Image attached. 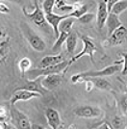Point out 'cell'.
Segmentation results:
<instances>
[{"label": "cell", "instance_id": "cell-19", "mask_svg": "<svg viewBox=\"0 0 127 129\" xmlns=\"http://www.w3.org/2000/svg\"><path fill=\"white\" fill-rule=\"evenodd\" d=\"M75 20H76V18H74V17H68V18L64 19L63 21H61V23L59 24V32L70 34Z\"/></svg>", "mask_w": 127, "mask_h": 129}, {"label": "cell", "instance_id": "cell-35", "mask_svg": "<svg viewBox=\"0 0 127 129\" xmlns=\"http://www.w3.org/2000/svg\"><path fill=\"white\" fill-rule=\"evenodd\" d=\"M32 129H46L44 128L42 125H39V124H32Z\"/></svg>", "mask_w": 127, "mask_h": 129}, {"label": "cell", "instance_id": "cell-31", "mask_svg": "<svg viewBox=\"0 0 127 129\" xmlns=\"http://www.w3.org/2000/svg\"><path fill=\"white\" fill-rule=\"evenodd\" d=\"M0 13L1 14H9L10 13V8L6 4L0 2Z\"/></svg>", "mask_w": 127, "mask_h": 129}, {"label": "cell", "instance_id": "cell-32", "mask_svg": "<svg viewBox=\"0 0 127 129\" xmlns=\"http://www.w3.org/2000/svg\"><path fill=\"white\" fill-rule=\"evenodd\" d=\"M85 84H86V91H90L94 88V87H93V84H92L90 80H88V79L85 80Z\"/></svg>", "mask_w": 127, "mask_h": 129}, {"label": "cell", "instance_id": "cell-26", "mask_svg": "<svg viewBox=\"0 0 127 129\" xmlns=\"http://www.w3.org/2000/svg\"><path fill=\"white\" fill-rule=\"evenodd\" d=\"M11 110L5 105H0V121H8L10 119Z\"/></svg>", "mask_w": 127, "mask_h": 129}, {"label": "cell", "instance_id": "cell-29", "mask_svg": "<svg viewBox=\"0 0 127 129\" xmlns=\"http://www.w3.org/2000/svg\"><path fill=\"white\" fill-rule=\"evenodd\" d=\"M122 125V121L121 119L119 118H115V119L113 120V122H112V127L113 129H120V126Z\"/></svg>", "mask_w": 127, "mask_h": 129}, {"label": "cell", "instance_id": "cell-13", "mask_svg": "<svg viewBox=\"0 0 127 129\" xmlns=\"http://www.w3.org/2000/svg\"><path fill=\"white\" fill-rule=\"evenodd\" d=\"M62 81H63V78L60 74L48 75L45 76V77H42V86L46 91H53L61 85Z\"/></svg>", "mask_w": 127, "mask_h": 129}, {"label": "cell", "instance_id": "cell-23", "mask_svg": "<svg viewBox=\"0 0 127 129\" xmlns=\"http://www.w3.org/2000/svg\"><path fill=\"white\" fill-rule=\"evenodd\" d=\"M55 8L61 12H65L67 13V15H69L70 13H72L75 9L74 5H68L66 1H56L55 4Z\"/></svg>", "mask_w": 127, "mask_h": 129}, {"label": "cell", "instance_id": "cell-7", "mask_svg": "<svg viewBox=\"0 0 127 129\" xmlns=\"http://www.w3.org/2000/svg\"><path fill=\"white\" fill-rule=\"evenodd\" d=\"M42 95L35 91H26V90H15L14 94L10 99L11 106H15L18 101H28L32 98L41 97Z\"/></svg>", "mask_w": 127, "mask_h": 129}, {"label": "cell", "instance_id": "cell-33", "mask_svg": "<svg viewBox=\"0 0 127 129\" xmlns=\"http://www.w3.org/2000/svg\"><path fill=\"white\" fill-rule=\"evenodd\" d=\"M121 105H122V109L124 112L127 111V95L122 98V101H121Z\"/></svg>", "mask_w": 127, "mask_h": 129}, {"label": "cell", "instance_id": "cell-22", "mask_svg": "<svg viewBox=\"0 0 127 129\" xmlns=\"http://www.w3.org/2000/svg\"><path fill=\"white\" fill-rule=\"evenodd\" d=\"M125 10H127V0H116L115 5L112 8L111 13L116 16H119Z\"/></svg>", "mask_w": 127, "mask_h": 129}, {"label": "cell", "instance_id": "cell-20", "mask_svg": "<svg viewBox=\"0 0 127 129\" xmlns=\"http://www.w3.org/2000/svg\"><path fill=\"white\" fill-rule=\"evenodd\" d=\"M75 6V9L72 13H70V16L71 17H74L76 19H78L79 17H81L82 16H84L85 14H87L88 12V9H89V6L87 4H76Z\"/></svg>", "mask_w": 127, "mask_h": 129}, {"label": "cell", "instance_id": "cell-27", "mask_svg": "<svg viewBox=\"0 0 127 129\" xmlns=\"http://www.w3.org/2000/svg\"><path fill=\"white\" fill-rule=\"evenodd\" d=\"M93 18H94V15L93 14H85L84 16H82L81 17L78 18V20H79L81 23H83V24H86V23H90L93 20Z\"/></svg>", "mask_w": 127, "mask_h": 129}, {"label": "cell", "instance_id": "cell-15", "mask_svg": "<svg viewBox=\"0 0 127 129\" xmlns=\"http://www.w3.org/2000/svg\"><path fill=\"white\" fill-rule=\"evenodd\" d=\"M64 61H65V59H64L62 54L49 55V56H45V57L42 58L38 68L39 69H45V68H48V67L56 66V64H60Z\"/></svg>", "mask_w": 127, "mask_h": 129}, {"label": "cell", "instance_id": "cell-6", "mask_svg": "<svg viewBox=\"0 0 127 129\" xmlns=\"http://www.w3.org/2000/svg\"><path fill=\"white\" fill-rule=\"evenodd\" d=\"M74 113L77 117L83 118H100L103 114V111L100 108L90 106V105H83L79 106L74 110Z\"/></svg>", "mask_w": 127, "mask_h": 129}, {"label": "cell", "instance_id": "cell-10", "mask_svg": "<svg viewBox=\"0 0 127 129\" xmlns=\"http://www.w3.org/2000/svg\"><path fill=\"white\" fill-rule=\"evenodd\" d=\"M68 17H71L70 14L69 15H58V14H54V13H51V14H46L45 15V18H46V22L50 26L52 27L53 31H54V35L56 39L59 37L60 35V32H59V24L61 23V21H63L64 19L68 18Z\"/></svg>", "mask_w": 127, "mask_h": 129}, {"label": "cell", "instance_id": "cell-5", "mask_svg": "<svg viewBox=\"0 0 127 129\" xmlns=\"http://www.w3.org/2000/svg\"><path fill=\"white\" fill-rule=\"evenodd\" d=\"M24 34L26 36V39L28 41L29 44L31 45V47L34 50H36L38 52H42L46 48V44L44 43V41L42 40L38 34L32 31L31 28L26 25L24 29Z\"/></svg>", "mask_w": 127, "mask_h": 129}, {"label": "cell", "instance_id": "cell-11", "mask_svg": "<svg viewBox=\"0 0 127 129\" xmlns=\"http://www.w3.org/2000/svg\"><path fill=\"white\" fill-rule=\"evenodd\" d=\"M42 77H39V78L34 79V80L27 79L24 83V85L18 87L16 90H26V91H35V92L40 93L41 95H43L47 91L45 89H43V87L42 86Z\"/></svg>", "mask_w": 127, "mask_h": 129}, {"label": "cell", "instance_id": "cell-3", "mask_svg": "<svg viewBox=\"0 0 127 129\" xmlns=\"http://www.w3.org/2000/svg\"><path fill=\"white\" fill-rule=\"evenodd\" d=\"M81 40H82V43H83V49L81 50V52L78 54H76L75 56H73L70 61H69V67L71 64L75 63L76 61H78L80 58L84 57V56H89L90 58V61L93 63V54L94 52L97 50L96 48V45L94 44V43L90 40V38L88 37H85V36H82L81 37Z\"/></svg>", "mask_w": 127, "mask_h": 129}, {"label": "cell", "instance_id": "cell-21", "mask_svg": "<svg viewBox=\"0 0 127 129\" xmlns=\"http://www.w3.org/2000/svg\"><path fill=\"white\" fill-rule=\"evenodd\" d=\"M31 68H32V62L28 57H23L18 62V70H19L22 76L25 75V73L31 70Z\"/></svg>", "mask_w": 127, "mask_h": 129}, {"label": "cell", "instance_id": "cell-18", "mask_svg": "<svg viewBox=\"0 0 127 129\" xmlns=\"http://www.w3.org/2000/svg\"><path fill=\"white\" fill-rule=\"evenodd\" d=\"M77 40H78V37H77V34L76 33L71 32L70 34H69V37L66 41V44H67V50H68V53L69 54H72L74 53L75 51V48H76V45H77Z\"/></svg>", "mask_w": 127, "mask_h": 129}, {"label": "cell", "instance_id": "cell-16", "mask_svg": "<svg viewBox=\"0 0 127 129\" xmlns=\"http://www.w3.org/2000/svg\"><path fill=\"white\" fill-rule=\"evenodd\" d=\"M105 25L107 26V28H108V35L111 36L115 30H116L118 27L122 26V23H121V21H120L118 16H116V15L110 13V14L108 15V18H107V20H106Z\"/></svg>", "mask_w": 127, "mask_h": 129}, {"label": "cell", "instance_id": "cell-4", "mask_svg": "<svg viewBox=\"0 0 127 129\" xmlns=\"http://www.w3.org/2000/svg\"><path fill=\"white\" fill-rule=\"evenodd\" d=\"M34 5H35V10L32 12V13H28V12L26 11V9L23 8V13H24V15L39 27L45 28L48 24L47 22H46V18H45V14H44L43 11L41 9V7L39 5V1L35 0V1H34Z\"/></svg>", "mask_w": 127, "mask_h": 129}, {"label": "cell", "instance_id": "cell-12", "mask_svg": "<svg viewBox=\"0 0 127 129\" xmlns=\"http://www.w3.org/2000/svg\"><path fill=\"white\" fill-rule=\"evenodd\" d=\"M127 39V28L123 25L118 27L116 30H115L113 34L109 38V45L110 46H116L120 45L121 43H124V41Z\"/></svg>", "mask_w": 127, "mask_h": 129}, {"label": "cell", "instance_id": "cell-8", "mask_svg": "<svg viewBox=\"0 0 127 129\" xmlns=\"http://www.w3.org/2000/svg\"><path fill=\"white\" fill-rule=\"evenodd\" d=\"M11 115L15 119L17 125V129H32V123L26 115L16 109L15 106H12Z\"/></svg>", "mask_w": 127, "mask_h": 129}, {"label": "cell", "instance_id": "cell-25", "mask_svg": "<svg viewBox=\"0 0 127 129\" xmlns=\"http://www.w3.org/2000/svg\"><path fill=\"white\" fill-rule=\"evenodd\" d=\"M56 1L55 0H45L42 2V8H43V13L46 14H51L53 13V9L55 8Z\"/></svg>", "mask_w": 127, "mask_h": 129}, {"label": "cell", "instance_id": "cell-2", "mask_svg": "<svg viewBox=\"0 0 127 129\" xmlns=\"http://www.w3.org/2000/svg\"><path fill=\"white\" fill-rule=\"evenodd\" d=\"M69 68V61H64L60 64L53 66V67H48L45 69H33L30 70L27 73L29 76V80H34L39 77H45L48 75H53V74H60Z\"/></svg>", "mask_w": 127, "mask_h": 129}, {"label": "cell", "instance_id": "cell-9", "mask_svg": "<svg viewBox=\"0 0 127 129\" xmlns=\"http://www.w3.org/2000/svg\"><path fill=\"white\" fill-rule=\"evenodd\" d=\"M108 9H107V0L97 1V13H96V25L99 30H102L108 18Z\"/></svg>", "mask_w": 127, "mask_h": 129}, {"label": "cell", "instance_id": "cell-14", "mask_svg": "<svg viewBox=\"0 0 127 129\" xmlns=\"http://www.w3.org/2000/svg\"><path fill=\"white\" fill-rule=\"evenodd\" d=\"M45 118L47 119L48 125L52 129H59L62 124L60 114L57 110L53 108H47L45 110Z\"/></svg>", "mask_w": 127, "mask_h": 129}, {"label": "cell", "instance_id": "cell-34", "mask_svg": "<svg viewBox=\"0 0 127 129\" xmlns=\"http://www.w3.org/2000/svg\"><path fill=\"white\" fill-rule=\"evenodd\" d=\"M98 129H113V127H112V125H110L108 122H104Z\"/></svg>", "mask_w": 127, "mask_h": 129}, {"label": "cell", "instance_id": "cell-17", "mask_svg": "<svg viewBox=\"0 0 127 129\" xmlns=\"http://www.w3.org/2000/svg\"><path fill=\"white\" fill-rule=\"evenodd\" d=\"M88 80H90L93 87L102 90V91H110L112 89L111 83L108 80H106L104 77H94V78H88Z\"/></svg>", "mask_w": 127, "mask_h": 129}, {"label": "cell", "instance_id": "cell-1", "mask_svg": "<svg viewBox=\"0 0 127 129\" xmlns=\"http://www.w3.org/2000/svg\"><path fill=\"white\" fill-rule=\"evenodd\" d=\"M123 63V60H120L118 62H116L115 64L112 66H108L104 68L101 70H90V71H85V72H81V73H77L74 74L71 77V82L73 84L79 83L82 81H85L88 78H94V77H106V76H110L115 74L116 72L119 71L120 69H122L120 64Z\"/></svg>", "mask_w": 127, "mask_h": 129}, {"label": "cell", "instance_id": "cell-28", "mask_svg": "<svg viewBox=\"0 0 127 129\" xmlns=\"http://www.w3.org/2000/svg\"><path fill=\"white\" fill-rule=\"evenodd\" d=\"M120 56L122 57L123 60V67H122L121 74L122 75H127V52L125 53H120Z\"/></svg>", "mask_w": 127, "mask_h": 129}, {"label": "cell", "instance_id": "cell-24", "mask_svg": "<svg viewBox=\"0 0 127 129\" xmlns=\"http://www.w3.org/2000/svg\"><path fill=\"white\" fill-rule=\"evenodd\" d=\"M68 37H69V34H67V33L65 32H60V35H59L58 38L56 39V42H55V43H54V45H53L52 47V50L54 52L58 51V50L62 48V45L64 44V43H66Z\"/></svg>", "mask_w": 127, "mask_h": 129}, {"label": "cell", "instance_id": "cell-30", "mask_svg": "<svg viewBox=\"0 0 127 129\" xmlns=\"http://www.w3.org/2000/svg\"><path fill=\"white\" fill-rule=\"evenodd\" d=\"M0 129H16V127L8 123V121H0Z\"/></svg>", "mask_w": 127, "mask_h": 129}]
</instances>
